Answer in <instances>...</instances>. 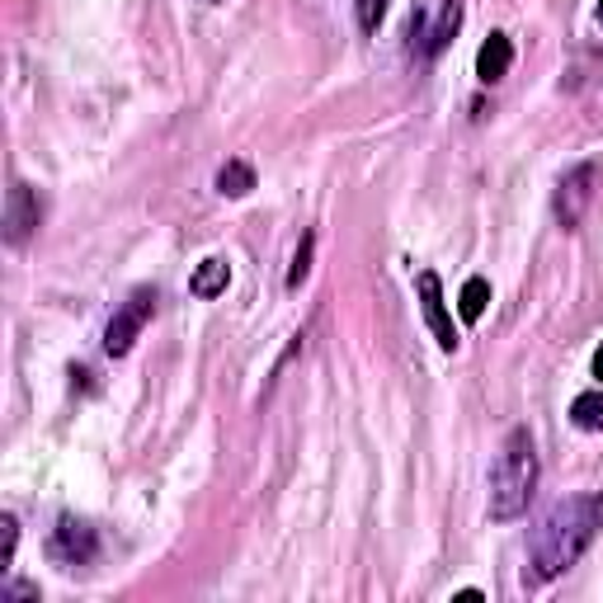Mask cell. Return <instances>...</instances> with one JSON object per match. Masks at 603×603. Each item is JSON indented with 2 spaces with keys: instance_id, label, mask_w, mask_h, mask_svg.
Listing matches in <instances>:
<instances>
[{
  "instance_id": "cell-18",
  "label": "cell",
  "mask_w": 603,
  "mask_h": 603,
  "mask_svg": "<svg viewBox=\"0 0 603 603\" xmlns=\"http://www.w3.org/2000/svg\"><path fill=\"white\" fill-rule=\"evenodd\" d=\"M594 377H599V387H603V344H599V354H594Z\"/></svg>"
},
{
  "instance_id": "cell-19",
  "label": "cell",
  "mask_w": 603,
  "mask_h": 603,
  "mask_svg": "<svg viewBox=\"0 0 603 603\" xmlns=\"http://www.w3.org/2000/svg\"><path fill=\"white\" fill-rule=\"evenodd\" d=\"M599 24H603V5H599Z\"/></svg>"
},
{
  "instance_id": "cell-8",
  "label": "cell",
  "mask_w": 603,
  "mask_h": 603,
  "mask_svg": "<svg viewBox=\"0 0 603 603\" xmlns=\"http://www.w3.org/2000/svg\"><path fill=\"white\" fill-rule=\"evenodd\" d=\"M510 61H514V43L504 38V34H490L481 43V53H476V76H481L486 86H496L510 76Z\"/></svg>"
},
{
  "instance_id": "cell-13",
  "label": "cell",
  "mask_w": 603,
  "mask_h": 603,
  "mask_svg": "<svg viewBox=\"0 0 603 603\" xmlns=\"http://www.w3.org/2000/svg\"><path fill=\"white\" fill-rule=\"evenodd\" d=\"M486 302H490V283H486V278H467V283H463V297H457V311H463V321H481V316H486Z\"/></svg>"
},
{
  "instance_id": "cell-10",
  "label": "cell",
  "mask_w": 603,
  "mask_h": 603,
  "mask_svg": "<svg viewBox=\"0 0 603 603\" xmlns=\"http://www.w3.org/2000/svg\"><path fill=\"white\" fill-rule=\"evenodd\" d=\"M250 189H255V170H250L246 161H227L217 170V194L221 198H246Z\"/></svg>"
},
{
  "instance_id": "cell-9",
  "label": "cell",
  "mask_w": 603,
  "mask_h": 603,
  "mask_svg": "<svg viewBox=\"0 0 603 603\" xmlns=\"http://www.w3.org/2000/svg\"><path fill=\"white\" fill-rule=\"evenodd\" d=\"M227 283H231V264L227 260H203L194 269V278H189V293H194V297H221V293H227Z\"/></svg>"
},
{
  "instance_id": "cell-15",
  "label": "cell",
  "mask_w": 603,
  "mask_h": 603,
  "mask_svg": "<svg viewBox=\"0 0 603 603\" xmlns=\"http://www.w3.org/2000/svg\"><path fill=\"white\" fill-rule=\"evenodd\" d=\"M14 543H20V523L5 514V519H0V570H10V561H14Z\"/></svg>"
},
{
  "instance_id": "cell-17",
  "label": "cell",
  "mask_w": 603,
  "mask_h": 603,
  "mask_svg": "<svg viewBox=\"0 0 603 603\" xmlns=\"http://www.w3.org/2000/svg\"><path fill=\"white\" fill-rule=\"evenodd\" d=\"M38 590H34V584H10V590L5 594H0V599H34Z\"/></svg>"
},
{
  "instance_id": "cell-1",
  "label": "cell",
  "mask_w": 603,
  "mask_h": 603,
  "mask_svg": "<svg viewBox=\"0 0 603 603\" xmlns=\"http://www.w3.org/2000/svg\"><path fill=\"white\" fill-rule=\"evenodd\" d=\"M599 528H603V496H570L561 504H551L547 519L533 528L523 580L528 584L557 580L561 570H570L584 557V547L599 537Z\"/></svg>"
},
{
  "instance_id": "cell-2",
  "label": "cell",
  "mask_w": 603,
  "mask_h": 603,
  "mask_svg": "<svg viewBox=\"0 0 603 603\" xmlns=\"http://www.w3.org/2000/svg\"><path fill=\"white\" fill-rule=\"evenodd\" d=\"M537 490V448L528 430H510L504 448L490 467V519L496 523H514L528 514Z\"/></svg>"
},
{
  "instance_id": "cell-12",
  "label": "cell",
  "mask_w": 603,
  "mask_h": 603,
  "mask_svg": "<svg viewBox=\"0 0 603 603\" xmlns=\"http://www.w3.org/2000/svg\"><path fill=\"white\" fill-rule=\"evenodd\" d=\"M570 420H576L580 430L599 434V430H603V387H599V391L576 396V401H570Z\"/></svg>"
},
{
  "instance_id": "cell-7",
  "label": "cell",
  "mask_w": 603,
  "mask_h": 603,
  "mask_svg": "<svg viewBox=\"0 0 603 603\" xmlns=\"http://www.w3.org/2000/svg\"><path fill=\"white\" fill-rule=\"evenodd\" d=\"M43 221V203L29 184H10V198H5V241L10 246H24L34 227Z\"/></svg>"
},
{
  "instance_id": "cell-11",
  "label": "cell",
  "mask_w": 603,
  "mask_h": 603,
  "mask_svg": "<svg viewBox=\"0 0 603 603\" xmlns=\"http://www.w3.org/2000/svg\"><path fill=\"white\" fill-rule=\"evenodd\" d=\"M457 24H463V5H457V0H448V5L439 10V24H434V34L424 38V57H439L443 47H448V38L457 34Z\"/></svg>"
},
{
  "instance_id": "cell-5",
  "label": "cell",
  "mask_w": 603,
  "mask_h": 603,
  "mask_svg": "<svg viewBox=\"0 0 603 603\" xmlns=\"http://www.w3.org/2000/svg\"><path fill=\"white\" fill-rule=\"evenodd\" d=\"M94 551H100V543H94L90 523L61 514L57 528H53V543H47V557L57 566H86V561H94Z\"/></svg>"
},
{
  "instance_id": "cell-4",
  "label": "cell",
  "mask_w": 603,
  "mask_h": 603,
  "mask_svg": "<svg viewBox=\"0 0 603 603\" xmlns=\"http://www.w3.org/2000/svg\"><path fill=\"white\" fill-rule=\"evenodd\" d=\"M594 184H599V166H594V161H584V166H576V170L561 174L557 198H551V213H557V221H561L566 231H576L580 221H584V213H590Z\"/></svg>"
},
{
  "instance_id": "cell-3",
  "label": "cell",
  "mask_w": 603,
  "mask_h": 603,
  "mask_svg": "<svg viewBox=\"0 0 603 603\" xmlns=\"http://www.w3.org/2000/svg\"><path fill=\"white\" fill-rule=\"evenodd\" d=\"M151 316H156V288H137V293L114 311V321H109V330H104V354H109V359H123V354H128V349L137 344V335L147 330Z\"/></svg>"
},
{
  "instance_id": "cell-16",
  "label": "cell",
  "mask_w": 603,
  "mask_h": 603,
  "mask_svg": "<svg viewBox=\"0 0 603 603\" xmlns=\"http://www.w3.org/2000/svg\"><path fill=\"white\" fill-rule=\"evenodd\" d=\"M387 5H391V0H359V24L368 29V34H377V24H383Z\"/></svg>"
},
{
  "instance_id": "cell-14",
  "label": "cell",
  "mask_w": 603,
  "mask_h": 603,
  "mask_svg": "<svg viewBox=\"0 0 603 603\" xmlns=\"http://www.w3.org/2000/svg\"><path fill=\"white\" fill-rule=\"evenodd\" d=\"M311 250H316V236H302V246L293 255V269H288V288H302V278L311 274Z\"/></svg>"
},
{
  "instance_id": "cell-6",
  "label": "cell",
  "mask_w": 603,
  "mask_h": 603,
  "mask_svg": "<svg viewBox=\"0 0 603 603\" xmlns=\"http://www.w3.org/2000/svg\"><path fill=\"white\" fill-rule=\"evenodd\" d=\"M416 288H420V307H424V321H430V330H434V340H439V349H457V326H453V311H448V302H443V283H439V274L434 269H420L416 274Z\"/></svg>"
}]
</instances>
